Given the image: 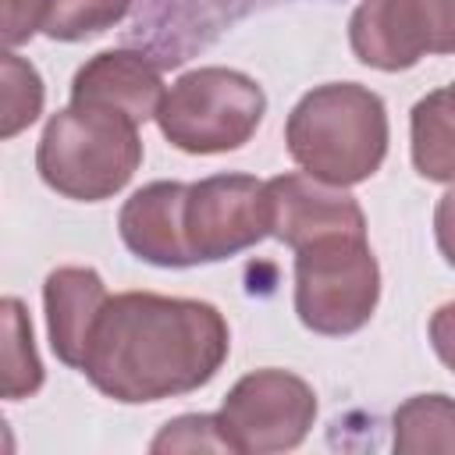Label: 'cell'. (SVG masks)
Wrapping results in <instances>:
<instances>
[{
    "mask_svg": "<svg viewBox=\"0 0 455 455\" xmlns=\"http://www.w3.org/2000/svg\"><path fill=\"white\" fill-rule=\"evenodd\" d=\"M228 323L217 306L156 291L110 295L82 373L124 405L199 391L228 359Z\"/></svg>",
    "mask_w": 455,
    "mask_h": 455,
    "instance_id": "cell-1",
    "label": "cell"
},
{
    "mask_svg": "<svg viewBox=\"0 0 455 455\" xmlns=\"http://www.w3.org/2000/svg\"><path fill=\"white\" fill-rule=\"evenodd\" d=\"M291 160L338 188L359 185L387 156L384 100L355 82H327L306 92L284 124Z\"/></svg>",
    "mask_w": 455,
    "mask_h": 455,
    "instance_id": "cell-2",
    "label": "cell"
},
{
    "mask_svg": "<svg viewBox=\"0 0 455 455\" xmlns=\"http://www.w3.org/2000/svg\"><path fill=\"white\" fill-rule=\"evenodd\" d=\"M142 164L139 124L117 110L71 103L57 110L39 139V178L78 203H100L121 192Z\"/></svg>",
    "mask_w": 455,
    "mask_h": 455,
    "instance_id": "cell-3",
    "label": "cell"
},
{
    "mask_svg": "<svg viewBox=\"0 0 455 455\" xmlns=\"http://www.w3.org/2000/svg\"><path fill=\"white\" fill-rule=\"evenodd\" d=\"M263 114L267 96L249 75L231 68H196L167 89L156 124L174 149L210 156L245 146Z\"/></svg>",
    "mask_w": 455,
    "mask_h": 455,
    "instance_id": "cell-4",
    "label": "cell"
},
{
    "mask_svg": "<svg viewBox=\"0 0 455 455\" xmlns=\"http://www.w3.org/2000/svg\"><path fill=\"white\" fill-rule=\"evenodd\" d=\"M377 299L380 270L366 235H327L295 249V313L313 334H355Z\"/></svg>",
    "mask_w": 455,
    "mask_h": 455,
    "instance_id": "cell-5",
    "label": "cell"
},
{
    "mask_svg": "<svg viewBox=\"0 0 455 455\" xmlns=\"http://www.w3.org/2000/svg\"><path fill=\"white\" fill-rule=\"evenodd\" d=\"M316 419L313 387L288 370H252L220 402L217 427L228 451L270 455L306 441Z\"/></svg>",
    "mask_w": 455,
    "mask_h": 455,
    "instance_id": "cell-6",
    "label": "cell"
},
{
    "mask_svg": "<svg viewBox=\"0 0 455 455\" xmlns=\"http://www.w3.org/2000/svg\"><path fill=\"white\" fill-rule=\"evenodd\" d=\"M291 0H135L124 43L160 68H181L210 50L238 21Z\"/></svg>",
    "mask_w": 455,
    "mask_h": 455,
    "instance_id": "cell-7",
    "label": "cell"
},
{
    "mask_svg": "<svg viewBox=\"0 0 455 455\" xmlns=\"http://www.w3.org/2000/svg\"><path fill=\"white\" fill-rule=\"evenodd\" d=\"M270 235L267 181L249 174H213L188 185L185 238L196 263L238 256Z\"/></svg>",
    "mask_w": 455,
    "mask_h": 455,
    "instance_id": "cell-8",
    "label": "cell"
},
{
    "mask_svg": "<svg viewBox=\"0 0 455 455\" xmlns=\"http://www.w3.org/2000/svg\"><path fill=\"white\" fill-rule=\"evenodd\" d=\"M270 235L288 249H302L327 235H366L363 206L338 185L313 174H277L267 181Z\"/></svg>",
    "mask_w": 455,
    "mask_h": 455,
    "instance_id": "cell-9",
    "label": "cell"
},
{
    "mask_svg": "<svg viewBox=\"0 0 455 455\" xmlns=\"http://www.w3.org/2000/svg\"><path fill=\"white\" fill-rule=\"evenodd\" d=\"M160 64L142 50H103L75 71L71 103H89L103 110H117L135 124L156 117L164 103Z\"/></svg>",
    "mask_w": 455,
    "mask_h": 455,
    "instance_id": "cell-10",
    "label": "cell"
},
{
    "mask_svg": "<svg viewBox=\"0 0 455 455\" xmlns=\"http://www.w3.org/2000/svg\"><path fill=\"white\" fill-rule=\"evenodd\" d=\"M185 196L181 181H153L139 188L117 217L121 242L153 267H196L185 238Z\"/></svg>",
    "mask_w": 455,
    "mask_h": 455,
    "instance_id": "cell-11",
    "label": "cell"
},
{
    "mask_svg": "<svg viewBox=\"0 0 455 455\" xmlns=\"http://www.w3.org/2000/svg\"><path fill=\"white\" fill-rule=\"evenodd\" d=\"M107 284L89 267H57L43 284L50 348L64 366L82 370L96 320L107 306Z\"/></svg>",
    "mask_w": 455,
    "mask_h": 455,
    "instance_id": "cell-12",
    "label": "cell"
},
{
    "mask_svg": "<svg viewBox=\"0 0 455 455\" xmlns=\"http://www.w3.org/2000/svg\"><path fill=\"white\" fill-rule=\"evenodd\" d=\"M352 53L377 71H405L427 53L416 0H363L348 21Z\"/></svg>",
    "mask_w": 455,
    "mask_h": 455,
    "instance_id": "cell-13",
    "label": "cell"
},
{
    "mask_svg": "<svg viewBox=\"0 0 455 455\" xmlns=\"http://www.w3.org/2000/svg\"><path fill=\"white\" fill-rule=\"evenodd\" d=\"M412 132V167L427 181L455 185V103L448 89L427 92L409 117Z\"/></svg>",
    "mask_w": 455,
    "mask_h": 455,
    "instance_id": "cell-14",
    "label": "cell"
},
{
    "mask_svg": "<svg viewBox=\"0 0 455 455\" xmlns=\"http://www.w3.org/2000/svg\"><path fill=\"white\" fill-rule=\"evenodd\" d=\"M395 451L398 455H455V398L412 395L395 409Z\"/></svg>",
    "mask_w": 455,
    "mask_h": 455,
    "instance_id": "cell-15",
    "label": "cell"
},
{
    "mask_svg": "<svg viewBox=\"0 0 455 455\" xmlns=\"http://www.w3.org/2000/svg\"><path fill=\"white\" fill-rule=\"evenodd\" d=\"M4 309V398L18 402L28 398L43 387V363L36 355V341H32V323L25 306L7 295L0 302Z\"/></svg>",
    "mask_w": 455,
    "mask_h": 455,
    "instance_id": "cell-16",
    "label": "cell"
},
{
    "mask_svg": "<svg viewBox=\"0 0 455 455\" xmlns=\"http://www.w3.org/2000/svg\"><path fill=\"white\" fill-rule=\"evenodd\" d=\"M132 4L135 0H50L43 32L60 43H78L114 28L124 14H132Z\"/></svg>",
    "mask_w": 455,
    "mask_h": 455,
    "instance_id": "cell-17",
    "label": "cell"
},
{
    "mask_svg": "<svg viewBox=\"0 0 455 455\" xmlns=\"http://www.w3.org/2000/svg\"><path fill=\"white\" fill-rule=\"evenodd\" d=\"M43 114V78L39 71L18 57L14 50H4V89H0V135L11 139L21 128H28Z\"/></svg>",
    "mask_w": 455,
    "mask_h": 455,
    "instance_id": "cell-18",
    "label": "cell"
},
{
    "mask_svg": "<svg viewBox=\"0 0 455 455\" xmlns=\"http://www.w3.org/2000/svg\"><path fill=\"white\" fill-rule=\"evenodd\" d=\"M153 451H228L217 416H178L149 444Z\"/></svg>",
    "mask_w": 455,
    "mask_h": 455,
    "instance_id": "cell-19",
    "label": "cell"
},
{
    "mask_svg": "<svg viewBox=\"0 0 455 455\" xmlns=\"http://www.w3.org/2000/svg\"><path fill=\"white\" fill-rule=\"evenodd\" d=\"M427 53H455V0H416Z\"/></svg>",
    "mask_w": 455,
    "mask_h": 455,
    "instance_id": "cell-20",
    "label": "cell"
},
{
    "mask_svg": "<svg viewBox=\"0 0 455 455\" xmlns=\"http://www.w3.org/2000/svg\"><path fill=\"white\" fill-rule=\"evenodd\" d=\"M50 0H4V46L14 50L28 43L46 21Z\"/></svg>",
    "mask_w": 455,
    "mask_h": 455,
    "instance_id": "cell-21",
    "label": "cell"
},
{
    "mask_svg": "<svg viewBox=\"0 0 455 455\" xmlns=\"http://www.w3.org/2000/svg\"><path fill=\"white\" fill-rule=\"evenodd\" d=\"M430 345L437 359L455 373V302H444L430 316Z\"/></svg>",
    "mask_w": 455,
    "mask_h": 455,
    "instance_id": "cell-22",
    "label": "cell"
},
{
    "mask_svg": "<svg viewBox=\"0 0 455 455\" xmlns=\"http://www.w3.org/2000/svg\"><path fill=\"white\" fill-rule=\"evenodd\" d=\"M434 235H437V249H441L444 263L455 267V188L437 199V210H434Z\"/></svg>",
    "mask_w": 455,
    "mask_h": 455,
    "instance_id": "cell-23",
    "label": "cell"
},
{
    "mask_svg": "<svg viewBox=\"0 0 455 455\" xmlns=\"http://www.w3.org/2000/svg\"><path fill=\"white\" fill-rule=\"evenodd\" d=\"M448 100H451V103H455V82H451V85H448Z\"/></svg>",
    "mask_w": 455,
    "mask_h": 455,
    "instance_id": "cell-24",
    "label": "cell"
}]
</instances>
